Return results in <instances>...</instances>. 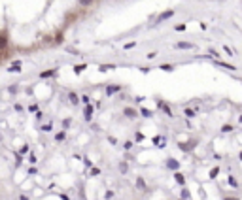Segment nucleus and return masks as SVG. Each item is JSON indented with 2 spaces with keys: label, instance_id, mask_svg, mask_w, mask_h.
Here are the masks:
<instances>
[{
  "label": "nucleus",
  "instance_id": "obj_1",
  "mask_svg": "<svg viewBox=\"0 0 242 200\" xmlns=\"http://www.w3.org/2000/svg\"><path fill=\"white\" fill-rule=\"evenodd\" d=\"M167 166H168V168H172V170H174V168H178V162H176L174 159H170V161L167 162Z\"/></svg>",
  "mask_w": 242,
  "mask_h": 200
},
{
  "label": "nucleus",
  "instance_id": "obj_3",
  "mask_svg": "<svg viewBox=\"0 0 242 200\" xmlns=\"http://www.w3.org/2000/svg\"><path fill=\"white\" fill-rule=\"evenodd\" d=\"M170 15H172V12H167V13H163V15L159 17V21H157V23H161L163 19H167V17H170Z\"/></svg>",
  "mask_w": 242,
  "mask_h": 200
},
{
  "label": "nucleus",
  "instance_id": "obj_5",
  "mask_svg": "<svg viewBox=\"0 0 242 200\" xmlns=\"http://www.w3.org/2000/svg\"><path fill=\"white\" fill-rule=\"evenodd\" d=\"M225 200H238V198H231V196H227V198H225Z\"/></svg>",
  "mask_w": 242,
  "mask_h": 200
},
{
  "label": "nucleus",
  "instance_id": "obj_4",
  "mask_svg": "<svg viewBox=\"0 0 242 200\" xmlns=\"http://www.w3.org/2000/svg\"><path fill=\"white\" fill-rule=\"evenodd\" d=\"M91 2H93V0H80L81 6H91Z\"/></svg>",
  "mask_w": 242,
  "mask_h": 200
},
{
  "label": "nucleus",
  "instance_id": "obj_2",
  "mask_svg": "<svg viewBox=\"0 0 242 200\" xmlns=\"http://www.w3.org/2000/svg\"><path fill=\"white\" fill-rule=\"evenodd\" d=\"M176 181H178V183H182V185H183V183H185V177H183L182 174H176Z\"/></svg>",
  "mask_w": 242,
  "mask_h": 200
}]
</instances>
